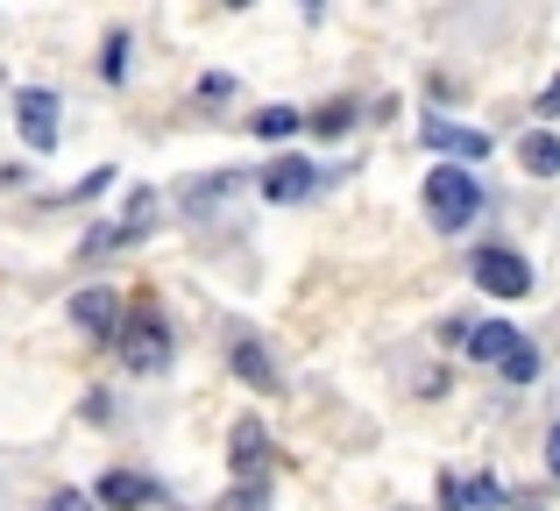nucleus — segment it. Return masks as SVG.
I'll list each match as a JSON object with an SVG mask.
<instances>
[{"label": "nucleus", "instance_id": "7", "mask_svg": "<svg viewBox=\"0 0 560 511\" xmlns=\"http://www.w3.org/2000/svg\"><path fill=\"white\" fill-rule=\"evenodd\" d=\"M419 136H425V150L454 156V164H482V156H490V136H482V128L447 121V114H425V121H419Z\"/></svg>", "mask_w": 560, "mask_h": 511}, {"label": "nucleus", "instance_id": "14", "mask_svg": "<svg viewBox=\"0 0 560 511\" xmlns=\"http://www.w3.org/2000/svg\"><path fill=\"white\" fill-rule=\"evenodd\" d=\"M518 164L533 171V178H560V136L553 128H525L518 136Z\"/></svg>", "mask_w": 560, "mask_h": 511}, {"label": "nucleus", "instance_id": "20", "mask_svg": "<svg viewBox=\"0 0 560 511\" xmlns=\"http://www.w3.org/2000/svg\"><path fill=\"white\" fill-rule=\"evenodd\" d=\"M43 511H93V498H85V490H57V498L43 504Z\"/></svg>", "mask_w": 560, "mask_h": 511}, {"label": "nucleus", "instance_id": "10", "mask_svg": "<svg viewBox=\"0 0 560 511\" xmlns=\"http://www.w3.org/2000/svg\"><path fill=\"white\" fill-rule=\"evenodd\" d=\"M71 327H85V334H107L114 341V327H121V291L114 284H85V291H71Z\"/></svg>", "mask_w": 560, "mask_h": 511}, {"label": "nucleus", "instance_id": "22", "mask_svg": "<svg viewBox=\"0 0 560 511\" xmlns=\"http://www.w3.org/2000/svg\"><path fill=\"white\" fill-rule=\"evenodd\" d=\"M547 476H553V484H560V419H553V427H547Z\"/></svg>", "mask_w": 560, "mask_h": 511}, {"label": "nucleus", "instance_id": "3", "mask_svg": "<svg viewBox=\"0 0 560 511\" xmlns=\"http://www.w3.org/2000/svg\"><path fill=\"white\" fill-rule=\"evenodd\" d=\"M156 207H164V199H156V185H128V207L114 213V221H100L93 235H85V256H107V249H136L142 235H150L156 228Z\"/></svg>", "mask_w": 560, "mask_h": 511}, {"label": "nucleus", "instance_id": "8", "mask_svg": "<svg viewBox=\"0 0 560 511\" xmlns=\"http://www.w3.org/2000/svg\"><path fill=\"white\" fill-rule=\"evenodd\" d=\"M228 469L234 476H270V427H262L256 413L234 419V433H228Z\"/></svg>", "mask_w": 560, "mask_h": 511}, {"label": "nucleus", "instance_id": "5", "mask_svg": "<svg viewBox=\"0 0 560 511\" xmlns=\"http://www.w3.org/2000/svg\"><path fill=\"white\" fill-rule=\"evenodd\" d=\"M14 128H22V142L36 156H50L57 142H65V100H57L50 85H22V93H14Z\"/></svg>", "mask_w": 560, "mask_h": 511}, {"label": "nucleus", "instance_id": "19", "mask_svg": "<svg viewBox=\"0 0 560 511\" xmlns=\"http://www.w3.org/2000/svg\"><path fill=\"white\" fill-rule=\"evenodd\" d=\"M313 128L319 136H348V128H355V107H348V100H327V107L313 114Z\"/></svg>", "mask_w": 560, "mask_h": 511}, {"label": "nucleus", "instance_id": "18", "mask_svg": "<svg viewBox=\"0 0 560 511\" xmlns=\"http://www.w3.org/2000/svg\"><path fill=\"white\" fill-rule=\"evenodd\" d=\"M497 370H504L511 384H533V376H539V348H533V341H518L504 362H497Z\"/></svg>", "mask_w": 560, "mask_h": 511}, {"label": "nucleus", "instance_id": "21", "mask_svg": "<svg viewBox=\"0 0 560 511\" xmlns=\"http://www.w3.org/2000/svg\"><path fill=\"white\" fill-rule=\"evenodd\" d=\"M199 93H206V100H220V93H234V79H228V71H206Z\"/></svg>", "mask_w": 560, "mask_h": 511}, {"label": "nucleus", "instance_id": "16", "mask_svg": "<svg viewBox=\"0 0 560 511\" xmlns=\"http://www.w3.org/2000/svg\"><path fill=\"white\" fill-rule=\"evenodd\" d=\"M220 511H270V476H234V490H228Z\"/></svg>", "mask_w": 560, "mask_h": 511}, {"label": "nucleus", "instance_id": "24", "mask_svg": "<svg viewBox=\"0 0 560 511\" xmlns=\"http://www.w3.org/2000/svg\"><path fill=\"white\" fill-rule=\"evenodd\" d=\"M319 14H327V0H305V22H319Z\"/></svg>", "mask_w": 560, "mask_h": 511}, {"label": "nucleus", "instance_id": "11", "mask_svg": "<svg viewBox=\"0 0 560 511\" xmlns=\"http://www.w3.org/2000/svg\"><path fill=\"white\" fill-rule=\"evenodd\" d=\"M93 498L107 504V511H142V504H156V498H164V490H156L150 476H136V469H107V476L93 484Z\"/></svg>", "mask_w": 560, "mask_h": 511}, {"label": "nucleus", "instance_id": "12", "mask_svg": "<svg viewBox=\"0 0 560 511\" xmlns=\"http://www.w3.org/2000/svg\"><path fill=\"white\" fill-rule=\"evenodd\" d=\"M518 341H525L518 327H504V320H482V327H468V341H462V348H468V362H504Z\"/></svg>", "mask_w": 560, "mask_h": 511}, {"label": "nucleus", "instance_id": "13", "mask_svg": "<svg viewBox=\"0 0 560 511\" xmlns=\"http://www.w3.org/2000/svg\"><path fill=\"white\" fill-rule=\"evenodd\" d=\"M242 185V171H213V178H199V185H185L178 193V213H191V221H206V213L220 207V199Z\"/></svg>", "mask_w": 560, "mask_h": 511}, {"label": "nucleus", "instance_id": "23", "mask_svg": "<svg viewBox=\"0 0 560 511\" xmlns=\"http://www.w3.org/2000/svg\"><path fill=\"white\" fill-rule=\"evenodd\" d=\"M539 114H547V121H553V114H560V79L547 85V100H539Z\"/></svg>", "mask_w": 560, "mask_h": 511}, {"label": "nucleus", "instance_id": "6", "mask_svg": "<svg viewBox=\"0 0 560 511\" xmlns=\"http://www.w3.org/2000/svg\"><path fill=\"white\" fill-rule=\"evenodd\" d=\"M319 178H327V171H319L313 156H277V164L256 171V193L270 199V207H299V199L319 193Z\"/></svg>", "mask_w": 560, "mask_h": 511}, {"label": "nucleus", "instance_id": "15", "mask_svg": "<svg viewBox=\"0 0 560 511\" xmlns=\"http://www.w3.org/2000/svg\"><path fill=\"white\" fill-rule=\"evenodd\" d=\"M299 128H305L299 107H262V114H256V136H262V142H291Z\"/></svg>", "mask_w": 560, "mask_h": 511}, {"label": "nucleus", "instance_id": "25", "mask_svg": "<svg viewBox=\"0 0 560 511\" xmlns=\"http://www.w3.org/2000/svg\"><path fill=\"white\" fill-rule=\"evenodd\" d=\"M228 8H248V0H228Z\"/></svg>", "mask_w": 560, "mask_h": 511}, {"label": "nucleus", "instance_id": "4", "mask_svg": "<svg viewBox=\"0 0 560 511\" xmlns=\"http://www.w3.org/2000/svg\"><path fill=\"white\" fill-rule=\"evenodd\" d=\"M468 284H482L490 299H525L533 291V263L518 249H504V242H482V249H468Z\"/></svg>", "mask_w": 560, "mask_h": 511}, {"label": "nucleus", "instance_id": "2", "mask_svg": "<svg viewBox=\"0 0 560 511\" xmlns=\"http://www.w3.org/2000/svg\"><path fill=\"white\" fill-rule=\"evenodd\" d=\"M476 213H482V178L476 171H462L454 156L440 171H425V221H433L440 235H462Z\"/></svg>", "mask_w": 560, "mask_h": 511}, {"label": "nucleus", "instance_id": "17", "mask_svg": "<svg viewBox=\"0 0 560 511\" xmlns=\"http://www.w3.org/2000/svg\"><path fill=\"white\" fill-rule=\"evenodd\" d=\"M128 50H136V43H128V28H114V36L100 43V79H107V85L128 79Z\"/></svg>", "mask_w": 560, "mask_h": 511}, {"label": "nucleus", "instance_id": "9", "mask_svg": "<svg viewBox=\"0 0 560 511\" xmlns=\"http://www.w3.org/2000/svg\"><path fill=\"white\" fill-rule=\"evenodd\" d=\"M228 362H234V376H242L248 391H277V362H270V348H262L256 327H234L228 334Z\"/></svg>", "mask_w": 560, "mask_h": 511}, {"label": "nucleus", "instance_id": "1", "mask_svg": "<svg viewBox=\"0 0 560 511\" xmlns=\"http://www.w3.org/2000/svg\"><path fill=\"white\" fill-rule=\"evenodd\" d=\"M114 348H121V370L136 376H164L171 370V327H164V305L156 299H136L114 327Z\"/></svg>", "mask_w": 560, "mask_h": 511}]
</instances>
